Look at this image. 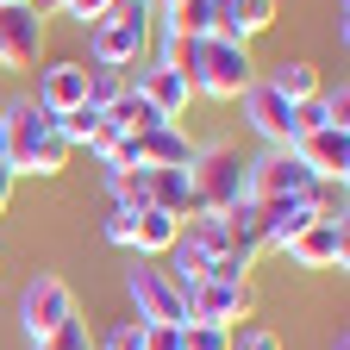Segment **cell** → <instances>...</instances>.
<instances>
[{
    "label": "cell",
    "instance_id": "cell-7",
    "mask_svg": "<svg viewBox=\"0 0 350 350\" xmlns=\"http://www.w3.org/2000/svg\"><path fill=\"white\" fill-rule=\"evenodd\" d=\"M125 288H131V306H138L144 325H188V300H182V288H175L157 262L138 256V269L125 275Z\"/></svg>",
    "mask_w": 350,
    "mask_h": 350
},
{
    "label": "cell",
    "instance_id": "cell-4",
    "mask_svg": "<svg viewBox=\"0 0 350 350\" xmlns=\"http://www.w3.org/2000/svg\"><path fill=\"white\" fill-rule=\"evenodd\" d=\"M144 44H150V13L144 7H113L107 19L88 25V57L100 69H138Z\"/></svg>",
    "mask_w": 350,
    "mask_h": 350
},
{
    "label": "cell",
    "instance_id": "cell-8",
    "mask_svg": "<svg viewBox=\"0 0 350 350\" xmlns=\"http://www.w3.org/2000/svg\"><path fill=\"white\" fill-rule=\"evenodd\" d=\"M182 300H188V319L226 325V332H232V319H250L256 313V288L250 282H194Z\"/></svg>",
    "mask_w": 350,
    "mask_h": 350
},
{
    "label": "cell",
    "instance_id": "cell-6",
    "mask_svg": "<svg viewBox=\"0 0 350 350\" xmlns=\"http://www.w3.org/2000/svg\"><path fill=\"white\" fill-rule=\"evenodd\" d=\"M313 182L319 175L300 163V150L288 144V150H262L250 169H244V194L250 200H288V194H313Z\"/></svg>",
    "mask_w": 350,
    "mask_h": 350
},
{
    "label": "cell",
    "instance_id": "cell-10",
    "mask_svg": "<svg viewBox=\"0 0 350 350\" xmlns=\"http://www.w3.org/2000/svg\"><path fill=\"white\" fill-rule=\"evenodd\" d=\"M38 57H44V13L38 7H0V63L38 69Z\"/></svg>",
    "mask_w": 350,
    "mask_h": 350
},
{
    "label": "cell",
    "instance_id": "cell-26",
    "mask_svg": "<svg viewBox=\"0 0 350 350\" xmlns=\"http://www.w3.org/2000/svg\"><path fill=\"white\" fill-rule=\"evenodd\" d=\"M144 332H150L144 319H119V325H113V332H107L94 350H144Z\"/></svg>",
    "mask_w": 350,
    "mask_h": 350
},
{
    "label": "cell",
    "instance_id": "cell-12",
    "mask_svg": "<svg viewBox=\"0 0 350 350\" xmlns=\"http://www.w3.org/2000/svg\"><path fill=\"white\" fill-rule=\"evenodd\" d=\"M294 150H300V163L313 169L319 182H344V175H350V131H344V125L300 131V138H294Z\"/></svg>",
    "mask_w": 350,
    "mask_h": 350
},
{
    "label": "cell",
    "instance_id": "cell-20",
    "mask_svg": "<svg viewBox=\"0 0 350 350\" xmlns=\"http://www.w3.org/2000/svg\"><path fill=\"white\" fill-rule=\"evenodd\" d=\"M213 19H219V0H182L163 13L169 31H188V38H213Z\"/></svg>",
    "mask_w": 350,
    "mask_h": 350
},
{
    "label": "cell",
    "instance_id": "cell-23",
    "mask_svg": "<svg viewBox=\"0 0 350 350\" xmlns=\"http://www.w3.org/2000/svg\"><path fill=\"white\" fill-rule=\"evenodd\" d=\"M194 57H200V38H188V31H169V25H163V51H157V63L188 75V69H194Z\"/></svg>",
    "mask_w": 350,
    "mask_h": 350
},
{
    "label": "cell",
    "instance_id": "cell-9",
    "mask_svg": "<svg viewBox=\"0 0 350 350\" xmlns=\"http://www.w3.org/2000/svg\"><path fill=\"white\" fill-rule=\"evenodd\" d=\"M238 100H244L250 131H256V138L269 144V150H288V144H294V100H282L269 81H250Z\"/></svg>",
    "mask_w": 350,
    "mask_h": 350
},
{
    "label": "cell",
    "instance_id": "cell-3",
    "mask_svg": "<svg viewBox=\"0 0 350 350\" xmlns=\"http://www.w3.org/2000/svg\"><path fill=\"white\" fill-rule=\"evenodd\" d=\"M188 81H194V94L238 100L244 88L256 81V63H250V51H244V44H232V38H200V57H194Z\"/></svg>",
    "mask_w": 350,
    "mask_h": 350
},
{
    "label": "cell",
    "instance_id": "cell-21",
    "mask_svg": "<svg viewBox=\"0 0 350 350\" xmlns=\"http://www.w3.org/2000/svg\"><path fill=\"white\" fill-rule=\"evenodd\" d=\"M107 194L113 206H150V169H107Z\"/></svg>",
    "mask_w": 350,
    "mask_h": 350
},
{
    "label": "cell",
    "instance_id": "cell-35",
    "mask_svg": "<svg viewBox=\"0 0 350 350\" xmlns=\"http://www.w3.org/2000/svg\"><path fill=\"white\" fill-rule=\"evenodd\" d=\"M150 7H163V13H169V7H182V0H150Z\"/></svg>",
    "mask_w": 350,
    "mask_h": 350
},
{
    "label": "cell",
    "instance_id": "cell-2",
    "mask_svg": "<svg viewBox=\"0 0 350 350\" xmlns=\"http://www.w3.org/2000/svg\"><path fill=\"white\" fill-rule=\"evenodd\" d=\"M244 169L250 163L238 157V144H200L194 163H188V188L206 213H232L244 200Z\"/></svg>",
    "mask_w": 350,
    "mask_h": 350
},
{
    "label": "cell",
    "instance_id": "cell-36",
    "mask_svg": "<svg viewBox=\"0 0 350 350\" xmlns=\"http://www.w3.org/2000/svg\"><path fill=\"white\" fill-rule=\"evenodd\" d=\"M332 350H350V344H344V338H338V344H332Z\"/></svg>",
    "mask_w": 350,
    "mask_h": 350
},
{
    "label": "cell",
    "instance_id": "cell-38",
    "mask_svg": "<svg viewBox=\"0 0 350 350\" xmlns=\"http://www.w3.org/2000/svg\"><path fill=\"white\" fill-rule=\"evenodd\" d=\"M0 69H7V63H0Z\"/></svg>",
    "mask_w": 350,
    "mask_h": 350
},
{
    "label": "cell",
    "instance_id": "cell-18",
    "mask_svg": "<svg viewBox=\"0 0 350 350\" xmlns=\"http://www.w3.org/2000/svg\"><path fill=\"white\" fill-rule=\"evenodd\" d=\"M175 238H182V219H169L163 206H138L131 213V250L138 256H169Z\"/></svg>",
    "mask_w": 350,
    "mask_h": 350
},
{
    "label": "cell",
    "instance_id": "cell-14",
    "mask_svg": "<svg viewBox=\"0 0 350 350\" xmlns=\"http://www.w3.org/2000/svg\"><path fill=\"white\" fill-rule=\"evenodd\" d=\"M131 88H138V94L175 125V119H182L188 113V100H194V81L182 75V69H163V63H150V69H138V81H131Z\"/></svg>",
    "mask_w": 350,
    "mask_h": 350
},
{
    "label": "cell",
    "instance_id": "cell-33",
    "mask_svg": "<svg viewBox=\"0 0 350 350\" xmlns=\"http://www.w3.org/2000/svg\"><path fill=\"white\" fill-rule=\"evenodd\" d=\"M0 169H7V125H0Z\"/></svg>",
    "mask_w": 350,
    "mask_h": 350
},
{
    "label": "cell",
    "instance_id": "cell-22",
    "mask_svg": "<svg viewBox=\"0 0 350 350\" xmlns=\"http://www.w3.org/2000/svg\"><path fill=\"white\" fill-rule=\"evenodd\" d=\"M131 88V75L125 69H100V63H88V94H81V107H94V113H107L119 94Z\"/></svg>",
    "mask_w": 350,
    "mask_h": 350
},
{
    "label": "cell",
    "instance_id": "cell-19",
    "mask_svg": "<svg viewBox=\"0 0 350 350\" xmlns=\"http://www.w3.org/2000/svg\"><path fill=\"white\" fill-rule=\"evenodd\" d=\"M262 81H269L282 100H294V107H300V100H319V94H325V88H319V69H313V63H275V69L262 75Z\"/></svg>",
    "mask_w": 350,
    "mask_h": 350
},
{
    "label": "cell",
    "instance_id": "cell-16",
    "mask_svg": "<svg viewBox=\"0 0 350 350\" xmlns=\"http://www.w3.org/2000/svg\"><path fill=\"white\" fill-rule=\"evenodd\" d=\"M81 94H88V63H44V75H38V107H51L57 119L69 113V107H81Z\"/></svg>",
    "mask_w": 350,
    "mask_h": 350
},
{
    "label": "cell",
    "instance_id": "cell-25",
    "mask_svg": "<svg viewBox=\"0 0 350 350\" xmlns=\"http://www.w3.org/2000/svg\"><path fill=\"white\" fill-rule=\"evenodd\" d=\"M94 125H100V113H94V107H69V113L57 119V131H63V138H69V150H75V144H88V138H94Z\"/></svg>",
    "mask_w": 350,
    "mask_h": 350
},
{
    "label": "cell",
    "instance_id": "cell-13",
    "mask_svg": "<svg viewBox=\"0 0 350 350\" xmlns=\"http://www.w3.org/2000/svg\"><path fill=\"white\" fill-rule=\"evenodd\" d=\"M262 206V250H288L306 226L319 219L313 194H288V200H256Z\"/></svg>",
    "mask_w": 350,
    "mask_h": 350
},
{
    "label": "cell",
    "instance_id": "cell-27",
    "mask_svg": "<svg viewBox=\"0 0 350 350\" xmlns=\"http://www.w3.org/2000/svg\"><path fill=\"white\" fill-rule=\"evenodd\" d=\"M44 350H94V338H88V325H81V313L57 332V338H44Z\"/></svg>",
    "mask_w": 350,
    "mask_h": 350
},
{
    "label": "cell",
    "instance_id": "cell-32",
    "mask_svg": "<svg viewBox=\"0 0 350 350\" xmlns=\"http://www.w3.org/2000/svg\"><path fill=\"white\" fill-rule=\"evenodd\" d=\"M7 206H13V175L0 169V219H7Z\"/></svg>",
    "mask_w": 350,
    "mask_h": 350
},
{
    "label": "cell",
    "instance_id": "cell-37",
    "mask_svg": "<svg viewBox=\"0 0 350 350\" xmlns=\"http://www.w3.org/2000/svg\"><path fill=\"white\" fill-rule=\"evenodd\" d=\"M31 350H44V344H31Z\"/></svg>",
    "mask_w": 350,
    "mask_h": 350
},
{
    "label": "cell",
    "instance_id": "cell-34",
    "mask_svg": "<svg viewBox=\"0 0 350 350\" xmlns=\"http://www.w3.org/2000/svg\"><path fill=\"white\" fill-rule=\"evenodd\" d=\"M119 7H144V13H157V7H150V0H119Z\"/></svg>",
    "mask_w": 350,
    "mask_h": 350
},
{
    "label": "cell",
    "instance_id": "cell-30",
    "mask_svg": "<svg viewBox=\"0 0 350 350\" xmlns=\"http://www.w3.org/2000/svg\"><path fill=\"white\" fill-rule=\"evenodd\" d=\"M100 232H107V244H119V250H131V206H113Z\"/></svg>",
    "mask_w": 350,
    "mask_h": 350
},
{
    "label": "cell",
    "instance_id": "cell-24",
    "mask_svg": "<svg viewBox=\"0 0 350 350\" xmlns=\"http://www.w3.org/2000/svg\"><path fill=\"white\" fill-rule=\"evenodd\" d=\"M182 350H232V332H226V325L188 319V325H182Z\"/></svg>",
    "mask_w": 350,
    "mask_h": 350
},
{
    "label": "cell",
    "instance_id": "cell-1",
    "mask_svg": "<svg viewBox=\"0 0 350 350\" xmlns=\"http://www.w3.org/2000/svg\"><path fill=\"white\" fill-rule=\"evenodd\" d=\"M0 125H7V175H57L69 163V138L57 131V113L38 107V94L7 100Z\"/></svg>",
    "mask_w": 350,
    "mask_h": 350
},
{
    "label": "cell",
    "instance_id": "cell-17",
    "mask_svg": "<svg viewBox=\"0 0 350 350\" xmlns=\"http://www.w3.org/2000/svg\"><path fill=\"white\" fill-rule=\"evenodd\" d=\"M131 163H138V169H188V163H194V144H188L175 125H163V131L131 138Z\"/></svg>",
    "mask_w": 350,
    "mask_h": 350
},
{
    "label": "cell",
    "instance_id": "cell-11",
    "mask_svg": "<svg viewBox=\"0 0 350 350\" xmlns=\"http://www.w3.org/2000/svg\"><path fill=\"white\" fill-rule=\"evenodd\" d=\"M288 256L300 262V269H344V256H350V232H344V219H313L294 244Z\"/></svg>",
    "mask_w": 350,
    "mask_h": 350
},
{
    "label": "cell",
    "instance_id": "cell-15",
    "mask_svg": "<svg viewBox=\"0 0 350 350\" xmlns=\"http://www.w3.org/2000/svg\"><path fill=\"white\" fill-rule=\"evenodd\" d=\"M275 25V0H219V19H213V38H232V44H250Z\"/></svg>",
    "mask_w": 350,
    "mask_h": 350
},
{
    "label": "cell",
    "instance_id": "cell-31",
    "mask_svg": "<svg viewBox=\"0 0 350 350\" xmlns=\"http://www.w3.org/2000/svg\"><path fill=\"white\" fill-rule=\"evenodd\" d=\"M144 350H182V325H150L144 332Z\"/></svg>",
    "mask_w": 350,
    "mask_h": 350
},
{
    "label": "cell",
    "instance_id": "cell-29",
    "mask_svg": "<svg viewBox=\"0 0 350 350\" xmlns=\"http://www.w3.org/2000/svg\"><path fill=\"white\" fill-rule=\"evenodd\" d=\"M113 7H119V0H63V13H69V19H81V25H94V19H107Z\"/></svg>",
    "mask_w": 350,
    "mask_h": 350
},
{
    "label": "cell",
    "instance_id": "cell-28",
    "mask_svg": "<svg viewBox=\"0 0 350 350\" xmlns=\"http://www.w3.org/2000/svg\"><path fill=\"white\" fill-rule=\"evenodd\" d=\"M232 350H282V338L269 325H244V332H232Z\"/></svg>",
    "mask_w": 350,
    "mask_h": 350
},
{
    "label": "cell",
    "instance_id": "cell-5",
    "mask_svg": "<svg viewBox=\"0 0 350 350\" xmlns=\"http://www.w3.org/2000/svg\"><path fill=\"white\" fill-rule=\"evenodd\" d=\"M69 319H75V294H69V282H63V275H31L25 294H19V325H25V338L44 344V338H57Z\"/></svg>",
    "mask_w": 350,
    "mask_h": 350
}]
</instances>
